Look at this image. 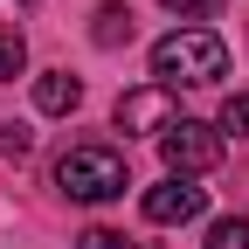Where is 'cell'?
I'll return each instance as SVG.
<instances>
[{
	"label": "cell",
	"instance_id": "cell-1",
	"mask_svg": "<svg viewBox=\"0 0 249 249\" xmlns=\"http://www.w3.org/2000/svg\"><path fill=\"white\" fill-rule=\"evenodd\" d=\"M222 76H229V49L208 28H173L152 42V83L180 90V83H222Z\"/></svg>",
	"mask_w": 249,
	"mask_h": 249
},
{
	"label": "cell",
	"instance_id": "cell-8",
	"mask_svg": "<svg viewBox=\"0 0 249 249\" xmlns=\"http://www.w3.org/2000/svg\"><path fill=\"white\" fill-rule=\"evenodd\" d=\"M208 249H249V214H229V222L208 229Z\"/></svg>",
	"mask_w": 249,
	"mask_h": 249
},
{
	"label": "cell",
	"instance_id": "cell-4",
	"mask_svg": "<svg viewBox=\"0 0 249 249\" xmlns=\"http://www.w3.org/2000/svg\"><path fill=\"white\" fill-rule=\"evenodd\" d=\"M173 124V90L166 83H145V90H124L118 97V132H166Z\"/></svg>",
	"mask_w": 249,
	"mask_h": 249
},
{
	"label": "cell",
	"instance_id": "cell-3",
	"mask_svg": "<svg viewBox=\"0 0 249 249\" xmlns=\"http://www.w3.org/2000/svg\"><path fill=\"white\" fill-rule=\"evenodd\" d=\"M160 152H166V173L173 180H194V173H214L222 166V132L201 118H173L160 132Z\"/></svg>",
	"mask_w": 249,
	"mask_h": 249
},
{
	"label": "cell",
	"instance_id": "cell-2",
	"mask_svg": "<svg viewBox=\"0 0 249 249\" xmlns=\"http://www.w3.org/2000/svg\"><path fill=\"white\" fill-rule=\"evenodd\" d=\"M55 187L70 201H118L124 187H132V173H124V160L111 145H70L55 160Z\"/></svg>",
	"mask_w": 249,
	"mask_h": 249
},
{
	"label": "cell",
	"instance_id": "cell-9",
	"mask_svg": "<svg viewBox=\"0 0 249 249\" xmlns=\"http://www.w3.org/2000/svg\"><path fill=\"white\" fill-rule=\"evenodd\" d=\"M21 70H28V49H21L14 28H0V83H14Z\"/></svg>",
	"mask_w": 249,
	"mask_h": 249
},
{
	"label": "cell",
	"instance_id": "cell-6",
	"mask_svg": "<svg viewBox=\"0 0 249 249\" xmlns=\"http://www.w3.org/2000/svg\"><path fill=\"white\" fill-rule=\"evenodd\" d=\"M76 104H83V83H76L70 70H49V76H35V111L62 118V111H76Z\"/></svg>",
	"mask_w": 249,
	"mask_h": 249
},
{
	"label": "cell",
	"instance_id": "cell-11",
	"mask_svg": "<svg viewBox=\"0 0 249 249\" xmlns=\"http://www.w3.org/2000/svg\"><path fill=\"white\" fill-rule=\"evenodd\" d=\"M222 132H242L249 139V97H229L222 104Z\"/></svg>",
	"mask_w": 249,
	"mask_h": 249
},
{
	"label": "cell",
	"instance_id": "cell-5",
	"mask_svg": "<svg viewBox=\"0 0 249 249\" xmlns=\"http://www.w3.org/2000/svg\"><path fill=\"white\" fill-rule=\"evenodd\" d=\"M201 208H208V187H194V180L145 187V222H160V229H173V222H194Z\"/></svg>",
	"mask_w": 249,
	"mask_h": 249
},
{
	"label": "cell",
	"instance_id": "cell-10",
	"mask_svg": "<svg viewBox=\"0 0 249 249\" xmlns=\"http://www.w3.org/2000/svg\"><path fill=\"white\" fill-rule=\"evenodd\" d=\"M76 249H132V242H124L118 229H83V235H76Z\"/></svg>",
	"mask_w": 249,
	"mask_h": 249
},
{
	"label": "cell",
	"instance_id": "cell-13",
	"mask_svg": "<svg viewBox=\"0 0 249 249\" xmlns=\"http://www.w3.org/2000/svg\"><path fill=\"white\" fill-rule=\"evenodd\" d=\"M173 14H214V0H166Z\"/></svg>",
	"mask_w": 249,
	"mask_h": 249
},
{
	"label": "cell",
	"instance_id": "cell-12",
	"mask_svg": "<svg viewBox=\"0 0 249 249\" xmlns=\"http://www.w3.org/2000/svg\"><path fill=\"white\" fill-rule=\"evenodd\" d=\"M0 152H14V160H21V152H28V124H0Z\"/></svg>",
	"mask_w": 249,
	"mask_h": 249
},
{
	"label": "cell",
	"instance_id": "cell-14",
	"mask_svg": "<svg viewBox=\"0 0 249 249\" xmlns=\"http://www.w3.org/2000/svg\"><path fill=\"white\" fill-rule=\"evenodd\" d=\"M28 7H35V0H0V14H28Z\"/></svg>",
	"mask_w": 249,
	"mask_h": 249
},
{
	"label": "cell",
	"instance_id": "cell-7",
	"mask_svg": "<svg viewBox=\"0 0 249 249\" xmlns=\"http://www.w3.org/2000/svg\"><path fill=\"white\" fill-rule=\"evenodd\" d=\"M90 35H97L104 49L111 42H132V7H97V28H90Z\"/></svg>",
	"mask_w": 249,
	"mask_h": 249
}]
</instances>
